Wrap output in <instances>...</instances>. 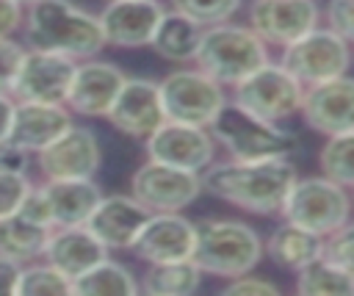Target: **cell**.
<instances>
[{"instance_id": "39", "label": "cell", "mask_w": 354, "mask_h": 296, "mask_svg": "<svg viewBox=\"0 0 354 296\" xmlns=\"http://www.w3.org/2000/svg\"><path fill=\"white\" fill-rule=\"evenodd\" d=\"M25 8L17 0H0V36H14L22 28Z\"/></svg>"}, {"instance_id": "28", "label": "cell", "mask_w": 354, "mask_h": 296, "mask_svg": "<svg viewBox=\"0 0 354 296\" xmlns=\"http://www.w3.org/2000/svg\"><path fill=\"white\" fill-rule=\"evenodd\" d=\"M202 271L194 260H174V263H155L138 282L141 293L149 296H188L199 290Z\"/></svg>"}, {"instance_id": "34", "label": "cell", "mask_w": 354, "mask_h": 296, "mask_svg": "<svg viewBox=\"0 0 354 296\" xmlns=\"http://www.w3.org/2000/svg\"><path fill=\"white\" fill-rule=\"evenodd\" d=\"M25 55V44L14 36H0V94H11L19 61Z\"/></svg>"}, {"instance_id": "42", "label": "cell", "mask_w": 354, "mask_h": 296, "mask_svg": "<svg viewBox=\"0 0 354 296\" xmlns=\"http://www.w3.org/2000/svg\"><path fill=\"white\" fill-rule=\"evenodd\" d=\"M17 3H19L22 8H25V6H30V3H36V0H17Z\"/></svg>"}, {"instance_id": "4", "label": "cell", "mask_w": 354, "mask_h": 296, "mask_svg": "<svg viewBox=\"0 0 354 296\" xmlns=\"http://www.w3.org/2000/svg\"><path fill=\"white\" fill-rule=\"evenodd\" d=\"M266 61H271L268 44L249 25H238L232 19L207 25L194 55V66L221 86H235Z\"/></svg>"}, {"instance_id": "22", "label": "cell", "mask_w": 354, "mask_h": 296, "mask_svg": "<svg viewBox=\"0 0 354 296\" xmlns=\"http://www.w3.org/2000/svg\"><path fill=\"white\" fill-rule=\"evenodd\" d=\"M102 257H108V249L88 232L86 224L53 227L41 252V260H47L55 271H61L69 279L80 277L86 268H91Z\"/></svg>"}, {"instance_id": "30", "label": "cell", "mask_w": 354, "mask_h": 296, "mask_svg": "<svg viewBox=\"0 0 354 296\" xmlns=\"http://www.w3.org/2000/svg\"><path fill=\"white\" fill-rule=\"evenodd\" d=\"M321 174L340 183L343 188H354V130L326 136L318 152Z\"/></svg>"}, {"instance_id": "2", "label": "cell", "mask_w": 354, "mask_h": 296, "mask_svg": "<svg viewBox=\"0 0 354 296\" xmlns=\"http://www.w3.org/2000/svg\"><path fill=\"white\" fill-rule=\"evenodd\" d=\"M25 47L61 53L72 61L94 58L105 50L97 14L72 0H36L25 6L22 28Z\"/></svg>"}, {"instance_id": "36", "label": "cell", "mask_w": 354, "mask_h": 296, "mask_svg": "<svg viewBox=\"0 0 354 296\" xmlns=\"http://www.w3.org/2000/svg\"><path fill=\"white\" fill-rule=\"evenodd\" d=\"M28 188H30V177H28V174H8V172H0V216L14 213Z\"/></svg>"}, {"instance_id": "38", "label": "cell", "mask_w": 354, "mask_h": 296, "mask_svg": "<svg viewBox=\"0 0 354 296\" xmlns=\"http://www.w3.org/2000/svg\"><path fill=\"white\" fill-rule=\"evenodd\" d=\"M33 166V155L19 149L17 144L11 141H0V172H8V174H28Z\"/></svg>"}, {"instance_id": "33", "label": "cell", "mask_w": 354, "mask_h": 296, "mask_svg": "<svg viewBox=\"0 0 354 296\" xmlns=\"http://www.w3.org/2000/svg\"><path fill=\"white\" fill-rule=\"evenodd\" d=\"M326 260L340 266L346 274L354 277V221L348 219L343 227H337L332 235L324 238V252Z\"/></svg>"}, {"instance_id": "8", "label": "cell", "mask_w": 354, "mask_h": 296, "mask_svg": "<svg viewBox=\"0 0 354 296\" xmlns=\"http://www.w3.org/2000/svg\"><path fill=\"white\" fill-rule=\"evenodd\" d=\"M158 91L166 119L199 127H207L227 102L224 86L205 75L199 66H180L169 72L158 83Z\"/></svg>"}, {"instance_id": "24", "label": "cell", "mask_w": 354, "mask_h": 296, "mask_svg": "<svg viewBox=\"0 0 354 296\" xmlns=\"http://www.w3.org/2000/svg\"><path fill=\"white\" fill-rule=\"evenodd\" d=\"M202 25L194 22L191 17L180 14V11H169L160 17L155 33H152V41L149 47L163 58V61H171V64H194V55H196V47H199V39H202Z\"/></svg>"}, {"instance_id": "15", "label": "cell", "mask_w": 354, "mask_h": 296, "mask_svg": "<svg viewBox=\"0 0 354 296\" xmlns=\"http://www.w3.org/2000/svg\"><path fill=\"white\" fill-rule=\"evenodd\" d=\"M196 241V224L185 219L180 210L171 213H149L141 224L130 252L144 260L147 266L155 263H174V260H191Z\"/></svg>"}, {"instance_id": "7", "label": "cell", "mask_w": 354, "mask_h": 296, "mask_svg": "<svg viewBox=\"0 0 354 296\" xmlns=\"http://www.w3.org/2000/svg\"><path fill=\"white\" fill-rule=\"evenodd\" d=\"M304 97V86L274 61H266L254 72H249L243 80L232 86V100L238 108L249 111L257 119L266 122H282L293 113H299Z\"/></svg>"}, {"instance_id": "1", "label": "cell", "mask_w": 354, "mask_h": 296, "mask_svg": "<svg viewBox=\"0 0 354 296\" xmlns=\"http://www.w3.org/2000/svg\"><path fill=\"white\" fill-rule=\"evenodd\" d=\"M296 169L290 158H268V160H224L202 169V191L210 196L235 205L246 213L274 216L279 213L288 188L296 180Z\"/></svg>"}, {"instance_id": "35", "label": "cell", "mask_w": 354, "mask_h": 296, "mask_svg": "<svg viewBox=\"0 0 354 296\" xmlns=\"http://www.w3.org/2000/svg\"><path fill=\"white\" fill-rule=\"evenodd\" d=\"M324 17L326 28H332L337 36L354 44V0H329Z\"/></svg>"}, {"instance_id": "6", "label": "cell", "mask_w": 354, "mask_h": 296, "mask_svg": "<svg viewBox=\"0 0 354 296\" xmlns=\"http://www.w3.org/2000/svg\"><path fill=\"white\" fill-rule=\"evenodd\" d=\"M351 196L340 183L324 174H310L293 180L279 207V216L301 230L326 238L351 219Z\"/></svg>"}, {"instance_id": "5", "label": "cell", "mask_w": 354, "mask_h": 296, "mask_svg": "<svg viewBox=\"0 0 354 296\" xmlns=\"http://www.w3.org/2000/svg\"><path fill=\"white\" fill-rule=\"evenodd\" d=\"M216 147H221L232 160H268V158H290L296 152V136L277 122H266L238 108L235 102H224L216 119L207 124Z\"/></svg>"}, {"instance_id": "20", "label": "cell", "mask_w": 354, "mask_h": 296, "mask_svg": "<svg viewBox=\"0 0 354 296\" xmlns=\"http://www.w3.org/2000/svg\"><path fill=\"white\" fill-rule=\"evenodd\" d=\"M147 216L149 210L133 194H102L86 219V227L108 252H122L133 246Z\"/></svg>"}, {"instance_id": "10", "label": "cell", "mask_w": 354, "mask_h": 296, "mask_svg": "<svg viewBox=\"0 0 354 296\" xmlns=\"http://www.w3.org/2000/svg\"><path fill=\"white\" fill-rule=\"evenodd\" d=\"M130 194L149 213H166V210L177 213L199 199L202 174L147 158L130 177Z\"/></svg>"}, {"instance_id": "14", "label": "cell", "mask_w": 354, "mask_h": 296, "mask_svg": "<svg viewBox=\"0 0 354 296\" xmlns=\"http://www.w3.org/2000/svg\"><path fill=\"white\" fill-rule=\"evenodd\" d=\"M124 69L116 66L113 61H102V58H83L75 64L72 72V83L66 91L64 105L75 113V116H86V119H105L111 102L116 100L122 83H124Z\"/></svg>"}, {"instance_id": "23", "label": "cell", "mask_w": 354, "mask_h": 296, "mask_svg": "<svg viewBox=\"0 0 354 296\" xmlns=\"http://www.w3.org/2000/svg\"><path fill=\"white\" fill-rule=\"evenodd\" d=\"M50 207L53 227H75L86 224L94 205L102 196V188L94 177H72V180H41L39 183Z\"/></svg>"}, {"instance_id": "3", "label": "cell", "mask_w": 354, "mask_h": 296, "mask_svg": "<svg viewBox=\"0 0 354 296\" xmlns=\"http://www.w3.org/2000/svg\"><path fill=\"white\" fill-rule=\"evenodd\" d=\"M191 260L202 274L232 279L249 274L263 260V238L254 227L235 219H202L196 224V241Z\"/></svg>"}, {"instance_id": "27", "label": "cell", "mask_w": 354, "mask_h": 296, "mask_svg": "<svg viewBox=\"0 0 354 296\" xmlns=\"http://www.w3.org/2000/svg\"><path fill=\"white\" fill-rule=\"evenodd\" d=\"M72 293H80V296H136L138 279L119 260L102 257L100 263H94L91 268H86L80 277L72 279Z\"/></svg>"}, {"instance_id": "43", "label": "cell", "mask_w": 354, "mask_h": 296, "mask_svg": "<svg viewBox=\"0 0 354 296\" xmlns=\"http://www.w3.org/2000/svg\"><path fill=\"white\" fill-rule=\"evenodd\" d=\"M351 205H354V199H351Z\"/></svg>"}, {"instance_id": "26", "label": "cell", "mask_w": 354, "mask_h": 296, "mask_svg": "<svg viewBox=\"0 0 354 296\" xmlns=\"http://www.w3.org/2000/svg\"><path fill=\"white\" fill-rule=\"evenodd\" d=\"M47 235H50V227L33 224L17 210L8 216H0V255L19 266L41 257Z\"/></svg>"}, {"instance_id": "16", "label": "cell", "mask_w": 354, "mask_h": 296, "mask_svg": "<svg viewBox=\"0 0 354 296\" xmlns=\"http://www.w3.org/2000/svg\"><path fill=\"white\" fill-rule=\"evenodd\" d=\"M318 22L321 11L315 0H254L249 6V28L268 47H288L318 28Z\"/></svg>"}, {"instance_id": "17", "label": "cell", "mask_w": 354, "mask_h": 296, "mask_svg": "<svg viewBox=\"0 0 354 296\" xmlns=\"http://www.w3.org/2000/svg\"><path fill=\"white\" fill-rule=\"evenodd\" d=\"M299 113L304 116L307 127L321 136L354 130V77L346 72L332 80L307 86Z\"/></svg>"}, {"instance_id": "12", "label": "cell", "mask_w": 354, "mask_h": 296, "mask_svg": "<svg viewBox=\"0 0 354 296\" xmlns=\"http://www.w3.org/2000/svg\"><path fill=\"white\" fill-rule=\"evenodd\" d=\"M144 152L149 160L202 174V169H207L216 160V141L207 127L163 119L144 138Z\"/></svg>"}, {"instance_id": "40", "label": "cell", "mask_w": 354, "mask_h": 296, "mask_svg": "<svg viewBox=\"0 0 354 296\" xmlns=\"http://www.w3.org/2000/svg\"><path fill=\"white\" fill-rule=\"evenodd\" d=\"M19 263L8 260L0 255V296H14V288H17V279H19Z\"/></svg>"}, {"instance_id": "19", "label": "cell", "mask_w": 354, "mask_h": 296, "mask_svg": "<svg viewBox=\"0 0 354 296\" xmlns=\"http://www.w3.org/2000/svg\"><path fill=\"white\" fill-rule=\"evenodd\" d=\"M105 119L122 136L144 141L166 119L158 83L149 77H124L116 100L111 102V108L105 113Z\"/></svg>"}, {"instance_id": "29", "label": "cell", "mask_w": 354, "mask_h": 296, "mask_svg": "<svg viewBox=\"0 0 354 296\" xmlns=\"http://www.w3.org/2000/svg\"><path fill=\"white\" fill-rule=\"evenodd\" d=\"M296 293H301V296H354V277L321 255L296 271Z\"/></svg>"}, {"instance_id": "31", "label": "cell", "mask_w": 354, "mask_h": 296, "mask_svg": "<svg viewBox=\"0 0 354 296\" xmlns=\"http://www.w3.org/2000/svg\"><path fill=\"white\" fill-rule=\"evenodd\" d=\"M61 293H72V279L55 271L47 260L39 257L19 268L14 296H61Z\"/></svg>"}, {"instance_id": "32", "label": "cell", "mask_w": 354, "mask_h": 296, "mask_svg": "<svg viewBox=\"0 0 354 296\" xmlns=\"http://www.w3.org/2000/svg\"><path fill=\"white\" fill-rule=\"evenodd\" d=\"M169 3L174 11L191 17L202 28L232 19L243 6V0H169Z\"/></svg>"}, {"instance_id": "37", "label": "cell", "mask_w": 354, "mask_h": 296, "mask_svg": "<svg viewBox=\"0 0 354 296\" xmlns=\"http://www.w3.org/2000/svg\"><path fill=\"white\" fill-rule=\"evenodd\" d=\"M224 293H238V296H252V293L266 296V293H271V296H277L279 288H277L274 282H268V279H263V277H254V274L249 271V274L232 277V279L224 285Z\"/></svg>"}, {"instance_id": "9", "label": "cell", "mask_w": 354, "mask_h": 296, "mask_svg": "<svg viewBox=\"0 0 354 296\" xmlns=\"http://www.w3.org/2000/svg\"><path fill=\"white\" fill-rule=\"evenodd\" d=\"M279 64L307 89L337 75H346L351 66V44L337 36L332 28H313L288 47H282Z\"/></svg>"}, {"instance_id": "11", "label": "cell", "mask_w": 354, "mask_h": 296, "mask_svg": "<svg viewBox=\"0 0 354 296\" xmlns=\"http://www.w3.org/2000/svg\"><path fill=\"white\" fill-rule=\"evenodd\" d=\"M41 180H72L97 177L102 166V147L91 127L72 122L53 144L33 155Z\"/></svg>"}, {"instance_id": "41", "label": "cell", "mask_w": 354, "mask_h": 296, "mask_svg": "<svg viewBox=\"0 0 354 296\" xmlns=\"http://www.w3.org/2000/svg\"><path fill=\"white\" fill-rule=\"evenodd\" d=\"M11 116H14V97L11 94H0V141L8 136Z\"/></svg>"}, {"instance_id": "25", "label": "cell", "mask_w": 354, "mask_h": 296, "mask_svg": "<svg viewBox=\"0 0 354 296\" xmlns=\"http://www.w3.org/2000/svg\"><path fill=\"white\" fill-rule=\"evenodd\" d=\"M263 252L268 255V260H274L279 268L285 271H299L304 268L307 263H313L315 257H321L324 252V238L310 232V230H301L290 221H282L266 241Z\"/></svg>"}, {"instance_id": "13", "label": "cell", "mask_w": 354, "mask_h": 296, "mask_svg": "<svg viewBox=\"0 0 354 296\" xmlns=\"http://www.w3.org/2000/svg\"><path fill=\"white\" fill-rule=\"evenodd\" d=\"M75 64L77 61L61 53L25 47V55L19 61V69L11 86V97L28 100V102H64L72 83Z\"/></svg>"}, {"instance_id": "18", "label": "cell", "mask_w": 354, "mask_h": 296, "mask_svg": "<svg viewBox=\"0 0 354 296\" xmlns=\"http://www.w3.org/2000/svg\"><path fill=\"white\" fill-rule=\"evenodd\" d=\"M163 14L166 6L160 0H108L105 8L97 14L105 47H149Z\"/></svg>"}, {"instance_id": "21", "label": "cell", "mask_w": 354, "mask_h": 296, "mask_svg": "<svg viewBox=\"0 0 354 296\" xmlns=\"http://www.w3.org/2000/svg\"><path fill=\"white\" fill-rule=\"evenodd\" d=\"M72 122H75V113L64 102L14 100V116H11V127H8L6 141L36 155L47 144H53Z\"/></svg>"}]
</instances>
